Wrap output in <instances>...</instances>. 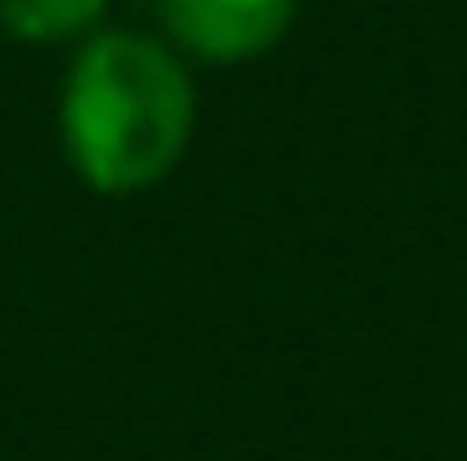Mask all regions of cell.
<instances>
[{"label":"cell","instance_id":"cell-1","mask_svg":"<svg viewBox=\"0 0 467 461\" xmlns=\"http://www.w3.org/2000/svg\"><path fill=\"white\" fill-rule=\"evenodd\" d=\"M71 166L101 196L149 190L183 160L195 130V89L166 42L107 30L71 59L59 101Z\"/></svg>","mask_w":467,"mask_h":461},{"label":"cell","instance_id":"cell-3","mask_svg":"<svg viewBox=\"0 0 467 461\" xmlns=\"http://www.w3.org/2000/svg\"><path fill=\"white\" fill-rule=\"evenodd\" d=\"M107 0H0V24L18 42H66L101 18Z\"/></svg>","mask_w":467,"mask_h":461},{"label":"cell","instance_id":"cell-2","mask_svg":"<svg viewBox=\"0 0 467 461\" xmlns=\"http://www.w3.org/2000/svg\"><path fill=\"white\" fill-rule=\"evenodd\" d=\"M160 24L183 54L207 66H243L285 42L296 0H160Z\"/></svg>","mask_w":467,"mask_h":461}]
</instances>
